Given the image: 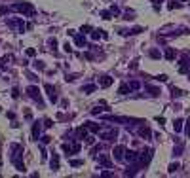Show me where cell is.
Wrapping results in <instances>:
<instances>
[{"label":"cell","mask_w":190,"mask_h":178,"mask_svg":"<svg viewBox=\"0 0 190 178\" xmlns=\"http://www.w3.org/2000/svg\"><path fill=\"white\" fill-rule=\"evenodd\" d=\"M14 10L15 11H21L23 15H29V17H32V15L36 13V8L32 6V4H29V2H17V4H14Z\"/></svg>","instance_id":"1"},{"label":"cell","mask_w":190,"mask_h":178,"mask_svg":"<svg viewBox=\"0 0 190 178\" xmlns=\"http://www.w3.org/2000/svg\"><path fill=\"white\" fill-rule=\"evenodd\" d=\"M152 148H144L143 152L139 153V157H137V165L139 167H147L148 163H150V159H152Z\"/></svg>","instance_id":"2"},{"label":"cell","mask_w":190,"mask_h":178,"mask_svg":"<svg viewBox=\"0 0 190 178\" xmlns=\"http://www.w3.org/2000/svg\"><path fill=\"white\" fill-rule=\"evenodd\" d=\"M27 93L32 97V99L36 100V102L40 104V106H44V102H42V97H40V89L36 87V85H31V87H27Z\"/></svg>","instance_id":"3"},{"label":"cell","mask_w":190,"mask_h":178,"mask_svg":"<svg viewBox=\"0 0 190 178\" xmlns=\"http://www.w3.org/2000/svg\"><path fill=\"white\" fill-rule=\"evenodd\" d=\"M46 91H48V97H50V100L51 102H57V91H55V87L51 85V83H46Z\"/></svg>","instance_id":"4"},{"label":"cell","mask_w":190,"mask_h":178,"mask_svg":"<svg viewBox=\"0 0 190 178\" xmlns=\"http://www.w3.org/2000/svg\"><path fill=\"white\" fill-rule=\"evenodd\" d=\"M116 136H118V131H116V129H110V131L101 133V138H103V140H114Z\"/></svg>","instance_id":"5"},{"label":"cell","mask_w":190,"mask_h":178,"mask_svg":"<svg viewBox=\"0 0 190 178\" xmlns=\"http://www.w3.org/2000/svg\"><path fill=\"white\" fill-rule=\"evenodd\" d=\"M139 135L143 136L144 140H148V138H150V136H152V131H150V129L147 127V123H144L143 127H139Z\"/></svg>","instance_id":"6"},{"label":"cell","mask_w":190,"mask_h":178,"mask_svg":"<svg viewBox=\"0 0 190 178\" xmlns=\"http://www.w3.org/2000/svg\"><path fill=\"white\" fill-rule=\"evenodd\" d=\"M112 153H114V157H116L118 161H122V159H124V153H126V146H116Z\"/></svg>","instance_id":"7"},{"label":"cell","mask_w":190,"mask_h":178,"mask_svg":"<svg viewBox=\"0 0 190 178\" xmlns=\"http://www.w3.org/2000/svg\"><path fill=\"white\" fill-rule=\"evenodd\" d=\"M137 157H139V153L133 152V150H126V159L129 163H137Z\"/></svg>","instance_id":"8"},{"label":"cell","mask_w":190,"mask_h":178,"mask_svg":"<svg viewBox=\"0 0 190 178\" xmlns=\"http://www.w3.org/2000/svg\"><path fill=\"white\" fill-rule=\"evenodd\" d=\"M99 85L101 87H110L112 85V78L110 76H101L99 78Z\"/></svg>","instance_id":"9"},{"label":"cell","mask_w":190,"mask_h":178,"mask_svg":"<svg viewBox=\"0 0 190 178\" xmlns=\"http://www.w3.org/2000/svg\"><path fill=\"white\" fill-rule=\"evenodd\" d=\"M86 135H88V127H86V125L76 129V138H78V140H84V138H86Z\"/></svg>","instance_id":"10"},{"label":"cell","mask_w":190,"mask_h":178,"mask_svg":"<svg viewBox=\"0 0 190 178\" xmlns=\"http://www.w3.org/2000/svg\"><path fill=\"white\" fill-rule=\"evenodd\" d=\"M99 165H103V167H112V161L108 155H99Z\"/></svg>","instance_id":"11"},{"label":"cell","mask_w":190,"mask_h":178,"mask_svg":"<svg viewBox=\"0 0 190 178\" xmlns=\"http://www.w3.org/2000/svg\"><path fill=\"white\" fill-rule=\"evenodd\" d=\"M50 167H51V171H59V155L53 153V157H51V161H50Z\"/></svg>","instance_id":"12"},{"label":"cell","mask_w":190,"mask_h":178,"mask_svg":"<svg viewBox=\"0 0 190 178\" xmlns=\"http://www.w3.org/2000/svg\"><path fill=\"white\" fill-rule=\"evenodd\" d=\"M74 42H76V46H80V47L86 46V38H84L82 34H76V32H74Z\"/></svg>","instance_id":"13"},{"label":"cell","mask_w":190,"mask_h":178,"mask_svg":"<svg viewBox=\"0 0 190 178\" xmlns=\"http://www.w3.org/2000/svg\"><path fill=\"white\" fill-rule=\"evenodd\" d=\"M38 136H40V123L36 121V123L32 125V138H34V140H38Z\"/></svg>","instance_id":"14"},{"label":"cell","mask_w":190,"mask_h":178,"mask_svg":"<svg viewBox=\"0 0 190 178\" xmlns=\"http://www.w3.org/2000/svg\"><path fill=\"white\" fill-rule=\"evenodd\" d=\"M86 127H88V131H91V133H97V131L101 129V125L93 123V121H88V123H86Z\"/></svg>","instance_id":"15"},{"label":"cell","mask_w":190,"mask_h":178,"mask_svg":"<svg viewBox=\"0 0 190 178\" xmlns=\"http://www.w3.org/2000/svg\"><path fill=\"white\" fill-rule=\"evenodd\" d=\"M144 89H147L148 93H152L154 97H158V95H160V87H154V85H144Z\"/></svg>","instance_id":"16"},{"label":"cell","mask_w":190,"mask_h":178,"mask_svg":"<svg viewBox=\"0 0 190 178\" xmlns=\"http://www.w3.org/2000/svg\"><path fill=\"white\" fill-rule=\"evenodd\" d=\"M165 59H167V61H173V59H175V49L167 47V49H165Z\"/></svg>","instance_id":"17"},{"label":"cell","mask_w":190,"mask_h":178,"mask_svg":"<svg viewBox=\"0 0 190 178\" xmlns=\"http://www.w3.org/2000/svg\"><path fill=\"white\" fill-rule=\"evenodd\" d=\"M68 165H70V167H82L84 159H70V161H68Z\"/></svg>","instance_id":"18"},{"label":"cell","mask_w":190,"mask_h":178,"mask_svg":"<svg viewBox=\"0 0 190 178\" xmlns=\"http://www.w3.org/2000/svg\"><path fill=\"white\" fill-rule=\"evenodd\" d=\"M173 129H175V133H181V129H183V119H175Z\"/></svg>","instance_id":"19"},{"label":"cell","mask_w":190,"mask_h":178,"mask_svg":"<svg viewBox=\"0 0 190 178\" xmlns=\"http://www.w3.org/2000/svg\"><path fill=\"white\" fill-rule=\"evenodd\" d=\"M82 91L86 93V95H90V93H93V91H95V85H93V83H90V85H84V87H82Z\"/></svg>","instance_id":"20"},{"label":"cell","mask_w":190,"mask_h":178,"mask_svg":"<svg viewBox=\"0 0 190 178\" xmlns=\"http://www.w3.org/2000/svg\"><path fill=\"white\" fill-rule=\"evenodd\" d=\"M167 8H169V10H175V8H183V4L177 2V0H171V2L167 4Z\"/></svg>","instance_id":"21"},{"label":"cell","mask_w":190,"mask_h":178,"mask_svg":"<svg viewBox=\"0 0 190 178\" xmlns=\"http://www.w3.org/2000/svg\"><path fill=\"white\" fill-rule=\"evenodd\" d=\"M171 93H173V97H175V99H179V97H183V91H181L179 87H171Z\"/></svg>","instance_id":"22"},{"label":"cell","mask_w":190,"mask_h":178,"mask_svg":"<svg viewBox=\"0 0 190 178\" xmlns=\"http://www.w3.org/2000/svg\"><path fill=\"white\" fill-rule=\"evenodd\" d=\"M148 55H150V57H152V59H160V57H162V55H160V51H158V49H150V51H148Z\"/></svg>","instance_id":"23"},{"label":"cell","mask_w":190,"mask_h":178,"mask_svg":"<svg viewBox=\"0 0 190 178\" xmlns=\"http://www.w3.org/2000/svg\"><path fill=\"white\" fill-rule=\"evenodd\" d=\"M127 91H131V89H129V85H127V83H124V85H122V87L118 89V93H120V95H126Z\"/></svg>","instance_id":"24"},{"label":"cell","mask_w":190,"mask_h":178,"mask_svg":"<svg viewBox=\"0 0 190 178\" xmlns=\"http://www.w3.org/2000/svg\"><path fill=\"white\" fill-rule=\"evenodd\" d=\"M127 85H129V89H131V91H135V89L141 87V82H129Z\"/></svg>","instance_id":"25"},{"label":"cell","mask_w":190,"mask_h":178,"mask_svg":"<svg viewBox=\"0 0 190 178\" xmlns=\"http://www.w3.org/2000/svg\"><path fill=\"white\" fill-rule=\"evenodd\" d=\"M183 148H184V144H183V142H179V146H177L175 150H173V153H175V155H181V152H183Z\"/></svg>","instance_id":"26"},{"label":"cell","mask_w":190,"mask_h":178,"mask_svg":"<svg viewBox=\"0 0 190 178\" xmlns=\"http://www.w3.org/2000/svg\"><path fill=\"white\" fill-rule=\"evenodd\" d=\"M34 68H36V70H44L46 66H44V63H42V61H34Z\"/></svg>","instance_id":"27"},{"label":"cell","mask_w":190,"mask_h":178,"mask_svg":"<svg viewBox=\"0 0 190 178\" xmlns=\"http://www.w3.org/2000/svg\"><path fill=\"white\" fill-rule=\"evenodd\" d=\"M179 167H181L179 163H171V165H169V172H175V171H179Z\"/></svg>","instance_id":"28"},{"label":"cell","mask_w":190,"mask_h":178,"mask_svg":"<svg viewBox=\"0 0 190 178\" xmlns=\"http://www.w3.org/2000/svg\"><path fill=\"white\" fill-rule=\"evenodd\" d=\"M110 13L112 15H120V8L118 6H110Z\"/></svg>","instance_id":"29"},{"label":"cell","mask_w":190,"mask_h":178,"mask_svg":"<svg viewBox=\"0 0 190 178\" xmlns=\"http://www.w3.org/2000/svg\"><path fill=\"white\" fill-rule=\"evenodd\" d=\"M44 123H46L44 127H48V129H50V127H53V121H51L50 118H46V119H44Z\"/></svg>","instance_id":"30"},{"label":"cell","mask_w":190,"mask_h":178,"mask_svg":"<svg viewBox=\"0 0 190 178\" xmlns=\"http://www.w3.org/2000/svg\"><path fill=\"white\" fill-rule=\"evenodd\" d=\"M11 97H14V99H17V97H19V89H17V87L11 89Z\"/></svg>","instance_id":"31"},{"label":"cell","mask_w":190,"mask_h":178,"mask_svg":"<svg viewBox=\"0 0 190 178\" xmlns=\"http://www.w3.org/2000/svg\"><path fill=\"white\" fill-rule=\"evenodd\" d=\"M91 30H93V29H91L90 25H84V27H82V32H91Z\"/></svg>","instance_id":"32"},{"label":"cell","mask_w":190,"mask_h":178,"mask_svg":"<svg viewBox=\"0 0 190 178\" xmlns=\"http://www.w3.org/2000/svg\"><path fill=\"white\" fill-rule=\"evenodd\" d=\"M63 47H65V51H67V53H70V51H72V47H70V44H68V42H67V44H65V46H63Z\"/></svg>","instance_id":"33"},{"label":"cell","mask_w":190,"mask_h":178,"mask_svg":"<svg viewBox=\"0 0 190 178\" xmlns=\"http://www.w3.org/2000/svg\"><path fill=\"white\" fill-rule=\"evenodd\" d=\"M34 53H36V51L32 49V47H29V49H27V55H29V57H34Z\"/></svg>","instance_id":"34"},{"label":"cell","mask_w":190,"mask_h":178,"mask_svg":"<svg viewBox=\"0 0 190 178\" xmlns=\"http://www.w3.org/2000/svg\"><path fill=\"white\" fill-rule=\"evenodd\" d=\"M186 135H188V138H190V118L186 119Z\"/></svg>","instance_id":"35"},{"label":"cell","mask_w":190,"mask_h":178,"mask_svg":"<svg viewBox=\"0 0 190 178\" xmlns=\"http://www.w3.org/2000/svg\"><path fill=\"white\" fill-rule=\"evenodd\" d=\"M50 142H51L50 136H44V138H42V144H50Z\"/></svg>","instance_id":"36"},{"label":"cell","mask_w":190,"mask_h":178,"mask_svg":"<svg viewBox=\"0 0 190 178\" xmlns=\"http://www.w3.org/2000/svg\"><path fill=\"white\" fill-rule=\"evenodd\" d=\"M8 11V6H0V15H4Z\"/></svg>","instance_id":"37"},{"label":"cell","mask_w":190,"mask_h":178,"mask_svg":"<svg viewBox=\"0 0 190 178\" xmlns=\"http://www.w3.org/2000/svg\"><path fill=\"white\" fill-rule=\"evenodd\" d=\"M156 80H158V82H165V80H167V76H165V74H162V76H158Z\"/></svg>","instance_id":"38"},{"label":"cell","mask_w":190,"mask_h":178,"mask_svg":"<svg viewBox=\"0 0 190 178\" xmlns=\"http://www.w3.org/2000/svg\"><path fill=\"white\" fill-rule=\"evenodd\" d=\"M156 121H158V123H165V118H162V116H158V118H156Z\"/></svg>","instance_id":"39"}]
</instances>
